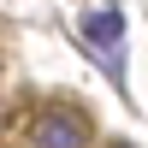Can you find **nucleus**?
<instances>
[{
    "label": "nucleus",
    "instance_id": "obj_1",
    "mask_svg": "<svg viewBox=\"0 0 148 148\" xmlns=\"http://www.w3.org/2000/svg\"><path fill=\"white\" fill-rule=\"evenodd\" d=\"M83 36H89L95 47H107V71L125 77V65H119V47H125V12H113V6L89 12V18H83Z\"/></svg>",
    "mask_w": 148,
    "mask_h": 148
},
{
    "label": "nucleus",
    "instance_id": "obj_2",
    "mask_svg": "<svg viewBox=\"0 0 148 148\" xmlns=\"http://www.w3.org/2000/svg\"><path fill=\"white\" fill-rule=\"evenodd\" d=\"M36 142H83V125L77 119H42L36 125Z\"/></svg>",
    "mask_w": 148,
    "mask_h": 148
}]
</instances>
